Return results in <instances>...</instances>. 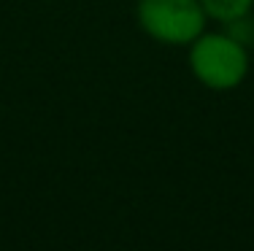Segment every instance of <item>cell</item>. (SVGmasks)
<instances>
[{
    "label": "cell",
    "mask_w": 254,
    "mask_h": 251,
    "mask_svg": "<svg viewBox=\"0 0 254 251\" xmlns=\"http://www.w3.org/2000/svg\"><path fill=\"white\" fill-rule=\"evenodd\" d=\"M190 68L208 89H233L246 79L249 57L244 46L227 35H205L190 51Z\"/></svg>",
    "instance_id": "obj_1"
},
{
    "label": "cell",
    "mask_w": 254,
    "mask_h": 251,
    "mask_svg": "<svg viewBox=\"0 0 254 251\" xmlns=\"http://www.w3.org/2000/svg\"><path fill=\"white\" fill-rule=\"evenodd\" d=\"M205 14H211L219 22H238L249 14L254 0H200Z\"/></svg>",
    "instance_id": "obj_3"
},
{
    "label": "cell",
    "mask_w": 254,
    "mask_h": 251,
    "mask_svg": "<svg viewBox=\"0 0 254 251\" xmlns=\"http://www.w3.org/2000/svg\"><path fill=\"white\" fill-rule=\"evenodd\" d=\"M138 22L162 44H190L203 33L205 8L200 0H138Z\"/></svg>",
    "instance_id": "obj_2"
}]
</instances>
